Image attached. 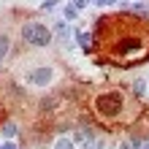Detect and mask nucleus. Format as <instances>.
<instances>
[{"label":"nucleus","mask_w":149,"mask_h":149,"mask_svg":"<svg viewBox=\"0 0 149 149\" xmlns=\"http://www.w3.org/2000/svg\"><path fill=\"white\" fill-rule=\"evenodd\" d=\"M100 52L117 65H133L149 57V27L133 16H111L100 24Z\"/></svg>","instance_id":"nucleus-1"},{"label":"nucleus","mask_w":149,"mask_h":149,"mask_svg":"<svg viewBox=\"0 0 149 149\" xmlns=\"http://www.w3.org/2000/svg\"><path fill=\"white\" fill-rule=\"evenodd\" d=\"M125 106H127V98H125L122 92H117V90L103 92L100 98L95 100V111H98L106 122L119 119V117H122V111H125Z\"/></svg>","instance_id":"nucleus-2"},{"label":"nucleus","mask_w":149,"mask_h":149,"mask_svg":"<svg viewBox=\"0 0 149 149\" xmlns=\"http://www.w3.org/2000/svg\"><path fill=\"white\" fill-rule=\"evenodd\" d=\"M24 38H27L30 43H38V46H43V43L52 41V33L46 27H41V24H27L24 27Z\"/></svg>","instance_id":"nucleus-3"},{"label":"nucleus","mask_w":149,"mask_h":149,"mask_svg":"<svg viewBox=\"0 0 149 149\" xmlns=\"http://www.w3.org/2000/svg\"><path fill=\"white\" fill-rule=\"evenodd\" d=\"M49 76H52V71H38L36 76H33V79H36L38 84H46V81H49Z\"/></svg>","instance_id":"nucleus-4"},{"label":"nucleus","mask_w":149,"mask_h":149,"mask_svg":"<svg viewBox=\"0 0 149 149\" xmlns=\"http://www.w3.org/2000/svg\"><path fill=\"white\" fill-rule=\"evenodd\" d=\"M6 49H8V38H0V57L6 54Z\"/></svg>","instance_id":"nucleus-5"}]
</instances>
